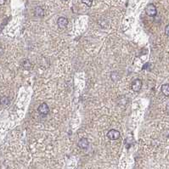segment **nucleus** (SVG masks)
Listing matches in <instances>:
<instances>
[{
  "mask_svg": "<svg viewBox=\"0 0 169 169\" xmlns=\"http://www.w3.org/2000/svg\"><path fill=\"white\" fill-rule=\"evenodd\" d=\"M145 12L147 14V15L150 16V17H154L156 16V13H157V10H156V6L152 3H150L147 5L146 9H145Z\"/></svg>",
  "mask_w": 169,
  "mask_h": 169,
  "instance_id": "f257e3e1",
  "label": "nucleus"
},
{
  "mask_svg": "<svg viewBox=\"0 0 169 169\" xmlns=\"http://www.w3.org/2000/svg\"><path fill=\"white\" fill-rule=\"evenodd\" d=\"M107 137L111 140H117L120 138V132L115 129H111L107 133Z\"/></svg>",
  "mask_w": 169,
  "mask_h": 169,
  "instance_id": "f03ea898",
  "label": "nucleus"
},
{
  "mask_svg": "<svg viewBox=\"0 0 169 169\" xmlns=\"http://www.w3.org/2000/svg\"><path fill=\"white\" fill-rule=\"evenodd\" d=\"M131 88L134 92L139 91L141 89V88H142V81L140 79H135L133 82Z\"/></svg>",
  "mask_w": 169,
  "mask_h": 169,
  "instance_id": "7ed1b4c3",
  "label": "nucleus"
},
{
  "mask_svg": "<svg viewBox=\"0 0 169 169\" xmlns=\"http://www.w3.org/2000/svg\"><path fill=\"white\" fill-rule=\"evenodd\" d=\"M38 111L43 115H47L49 112V105L46 103H43L42 104H40V106L38 107Z\"/></svg>",
  "mask_w": 169,
  "mask_h": 169,
  "instance_id": "20e7f679",
  "label": "nucleus"
},
{
  "mask_svg": "<svg viewBox=\"0 0 169 169\" xmlns=\"http://www.w3.org/2000/svg\"><path fill=\"white\" fill-rule=\"evenodd\" d=\"M57 24H58V26L61 29L65 28V26H67L68 24V20L65 18V17H60L58 19V21H57Z\"/></svg>",
  "mask_w": 169,
  "mask_h": 169,
  "instance_id": "39448f33",
  "label": "nucleus"
},
{
  "mask_svg": "<svg viewBox=\"0 0 169 169\" xmlns=\"http://www.w3.org/2000/svg\"><path fill=\"white\" fill-rule=\"evenodd\" d=\"M89 140L86 139V138H82V139H81L80 140H79V142H78V145H79V147L80 148H82V149H87L88 147H89Z\"/></svg>",
  "mask_w": 169,
  "mask_h": 169,
  "instance_id": "423d86ee",
  "label": "nucleus"
},
{
  "mask_svg": "<svg viewBox=\"0 0 169 169\" xmlns=\"http://www.w3.org/2000/svg\"><path fill=\"white\" fill-rule=\"evenodd\" d=\"M161 89L165 96H169V84H163Z\"/></svg>",
  "mask_w": 169,
  "mask_h": 169,
  "instance_id": "0eeeda50",
  "label": "nucleus"
},
{
  "mask_svg": "<svg viewBox=\"0 0 169 169\" xmlns=\"http://www.w3.org/2000/svg\"><path fill=\"white\" fill-rule=\"evenodd\" d=\"M35 14L37 15V16H38V17H43V14H44V11H43V10L41 8V7H36V9H35Z\"/></svg>",
  "mask_w": 169,
  "mask_h": 169,
  "instance_id": "6e6552de",
  "label": "nucleus"
},
{
  "mask_svg": "<svg viewBox=\"0 0 169 169\" xmlns=\"http://www.w3.org/2000/svg\"><path fill=\"white\" fill-rule=\"evenodd\" d=\"M0 103L3 104V106H7V105H9V104H10V99H9L7 96H3V97H2V98H1V100H0Z\"/></svg>",
  "mask_w": 169,
  "mask_h": 169,
  "instance_id": "1a4fd4ad",
  "label": "nucleus"
},
{
  "mask_svg": "<svg viewBox=\"0 0 169 169\" xmlns=\"http://www.w3.org/2000/svg\"><path fill=\"white\" fill-rule=\"evenodd\" d=\"M23 66H24V68H25V69H26V70H29V69L31 68L32 65H31V63L29 62V60H26L24 61V63H23Z\"/></svg>",
  "mask_w": 169,
  "mask_h": 169,
  "instance_id": "9d476101",
  "label": "nucleus"
},
{
  "mask_svg": "<svg viewBox=\"0 0 169 169\" xmlns=\"http://www.w3.org/2000/svg\"><path fill=\"white\" fill-rule=\"evenodd\" d=\"M82 2L89 7H91L93 3V0H82Z\"/></svg>",
  "mask_w": 169,
  "mask_h": 169,
  "instance_id": "9b49d317",
  "label": "nucleus"
},
{
  "mask_svg": "<svg viewBox=\"0 0 169 169\" xmlns=\"http://www.w3.org/2000/svg\"><path fill=\"white\" fill-rule=\"evenodd\" d=\"M165 33H166V35L167 36H168L169 37V25L166 26V29H165Z\"/></svg>",
  "mask_w": 169,
  "mask_h": 169,
  "instance_id": "f8f14e48",
  "label": "nucleus"
},
{
  "mask_svg": "<svg viewBox=\"0 0 169 169\" xmlns=\"http://www.w3.org/2000/svg\"><path fill=\"white\" fill-rule=\"evenodd\" d=\"M5 3V0H0V5H3Z\"/></svg>",
  "mask_w": 169,
  "mask_h": 169,
  "instance_id": "ddd939ff",
  "label": "nucleus"
},
{
  "mask_svg": "<svg viewBox=\"0 0 169 169\" xmlns=\"http://www.w3.org/2000/svg\"><path fill=\"white\" fill-rule=\"evenodd\" d=\"M3 53V48H2V47L0 46V55H1V54H2Z\"/></svg>",
  "mask_w": 169,
  "mask_h": 169,
  "instance_id": "4468645a",
  "label": "nucleus"
}]
</instances>
